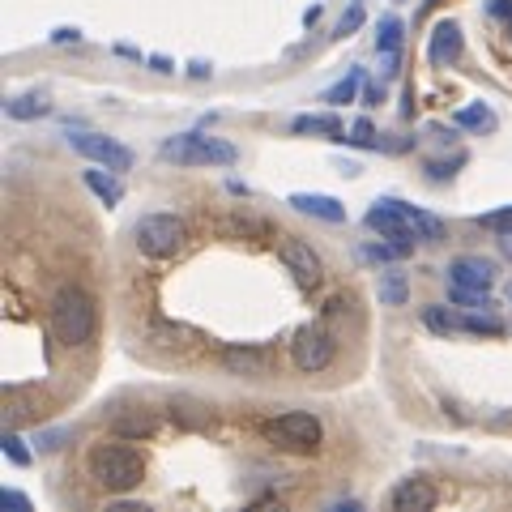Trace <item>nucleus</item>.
<instances>
[{
    "label": "nucleus",
    "mask_w": 512,
    "mask_h": 512,
    "mask_svg": "<svg viewBox=\"0 0 512 512\" xmlns=\"http://www.w3.org/2000/svg\"><path fill=\"white\" fill-rule=\"evenodd\" d=\"M367 227H372L380 239H393V244H440V239L448 235V227L427 214V210H414V205L406 201H393V197H380L372 210H367Z\"/></svg>",
    "instance_id": "1"
},
{
    "label": "nucleus",
    "mask_w": 512,
    "mask_h": 512,
    "mask_svg": "<svg viewBox=\"0 0 512 512\" xmlns=\"http://www.w3.org/2000/svg\"><path fill=\"white\" fill-rule=\"evenodd\" d=\"M94 325H99V312H94V299L82 286H60L52 299V329L64 346H86L94 338Z\"/></svg>",
    "instance_id": "2"
},
{
    "label": "nucleus",
    "mask_w": 512,
    "mask_h": 512,
    "mask_svg": "<svg viewBox=\"0 0 512 512\" xmlns=\"http://www.w3.org/2000/svg\"><path fill=\"white\" fill-rule=\"evenodd\" d=\"M141 474H146L141 453L128 444H99L90 453V478L107 491H133L141 483Z\"/></svg>",
    "instance_id": "3"
},
{
    "label": "nucleus",
    "mask_w": 512,
    "mask_h": 512,
    "mask_svg": "<svg viewBox=\"0 0 512 512\" xmlns=\"http://www.w3.org/2000/svg\"><path fill=\"white\" fill-rule=\"evenodd\" d=\"M163 158L175 167H231L239 150L231 146V141L222 137H205V133H180L163 141Z\"/></svg>",
    "instance_id": "4"
},
{
    "label": "nucleus",
    "mask_w": 512,
    "mask_h": 512,
    "mask_svg": "<svg viewBox=\"0 0 512 512\" xmlns=\"http://www.w3.org/2000/svg\"><path fill=\"white\" fill-rule=\"evenodd\" d=\"M188 239V227L175 214H146L137 222V248L154 256V261H167V256H175L184 248Z\"/></svg>",
    "instance_id": "5"
},
{
    "label": "nucleus",
    "mask_w": 512,
    "mask_h": 512,
    "mask_svg": "<svg viewBox=\"0 0 512 512\" xmlns=\"http://www.w3.org/2000/svg\"><path fill=\"white\" fill-rule=\"evenodd\" d=\"M265 436L282 444V448H295V453H308V448L320 444V423L316 414H303V410H291V414H278V419L265 423Z\"/></svg>",
    "instance_id": "6"
},
{
    "label": "nucleus",
    "mask_w": 512,
    "mask_h": 512,
    "mask_svg": "<svg viewBox=\"0 0 512 512\" xmlns=\"http://www.w3.org/2000/svg\"><path fill=\"white\" fill-rule=\"evenodd\" d=\"M333 355H338V346H333V338L320 325H308L295 333L291 342V363L299 367V372H325V367L333 363Z\"/></svg>",
    "instance_id": "7"
},
{
    "label": "nucleus",
    "mask_w": 512,
    "mask_h": 512,
    "mask_svg": "<svg viewBox=\"0 0 512 512\" xmlns=\"http://www.w3.org/2000/svg\"><path fill=\"white\" fill-rule=\"evenodd\" d=\"M69 146L82 154V158H90V163L111 167V171H128V167H133V150L120 146L116 137H103V133H73Z\"/></svg>",
    "instance_id": "8"
},
{
    "label": "nucleus",
    "mask_w": 512,
    "mask_h": 512,
    "mask_svg": "<svg viewBox=\"0 0 512 512\" xmlns=\"http://www.w3.org/2000/svg\"><path fill=\"white\" fill-rule=\"evenodd\" d=\"M278 256H282V265L295 274L299 286H320V278H325V265H320V256H316V248L308 244V239L286 235L278 244Z\"/></svg>",
    "instance_id": "9"
},
{
    "label": "nucleus",
    "mask_w": 512,
    "mask_h": 512,
    "mask_svg": "<svg viewBox=\"0 0 512 512\" xmlns=\"http://www.w3.org/2000/svg\"><path fill=\"white\" fill-rule=\"evenodd\" d=\"M222 367H227L231 376H244V380H265L269 376V355L256 346H227L222 350Z\"/></svg>",
    "instance_id": "10"
},
{
    "label": "nucleus",
    "mask_w": 512,
    "mask_h": 512,
    "mask_svg": "<svg viewBox=\"0 0 512 512\" xmlns=\"http://www.w3.org/2000/svg\"><path fill=\"white\" fill-rule=\"evenodd\" d=\"M461 47H466V39H461V26L457 22H440L436 30H431L427 60L436 64V69H448V64L461 60Z\"/></svg>",
    "instance_id": "11"
},
{
    "label": "nucleus",
    "mask_w": 512,
    "mask_h": 512,
    "mask_svg": "<svg viewBox=\"0 0 512 512\" xmlns=\"http://www.w3.org/2000/svg\"><path fill=\"white\" fill-rule=\"evenodd\" d=\"M448 282L453 286H474V291H491L495 286V265L483 261V256H457L448 265Z\"/></svg>",
    "instance_id": "12"
},
{
    "label": "nucleus",
    "mask_w": 512,
    "mask_h": 512,
    "mask_svg": "<svg viewBox=\"0 0 512 512\" xmlns=\"http://www.w3.org/2000/svg\"><path fill=\"white\" fill-rule=\"evenodd\" d=\"M291 205L299 214L329 222V227H342L346 222V205L338 197H325V192H291Z\"/></svg>",
    "instance_id": "13"
},
{
    "label": "nucleus",
    "mask_w": 512,
    "mask_h": 512,
    "mask_svg": "<svg viewBox=\"0 0 512 512\" xmlns=\"http://www.w3.org/2000/svg\"><path fill=\"white\" fill-rule=\"evenodd\" d=\"M389 504L397 512H427V508H436V487L427 478H406V483H397Z\"/></svg>",
    "instance_id": "14"
},
{
    "label": "nucleus",
    "mask_w": 512,
    "mask_h": 512,
    "mask_svg": "<svg viewBox=\"0 0 512 512\" xmlns=\"http://www.w3.org/2000/svg\"><path fill=\"white\" fill-rule=\"evenodd\" d=\"M116 175H120V171H111V167H99V163H94V167L82 175V180H86V188H90L103 205H120V201H124V184L116 180Z\"/></svg>",
    "instance_id": "15"
},
{
    "label": "nucleus",
    "mask_w": 512,
    "mask_h": 512,
    "mask_svg": "<svg viewBox=\"0 0 512 512\" xmlns=\"http://www.w3.org/2000/svg\"><path fill=\"white\" fill-rule=\"evenodd\" d=\"M291 128L299 137H342V120L325 111V116H295Z\"/></svg>",
    "instance_id": "16"
},
{
    "label": "nucleus",
    "mask_w": 512,
    "mask_h": 512,
    "mask_svg": "<svg viewBox=\"0 0 512 512\" xmlns=\"http://www.w3.org/2000/svg\"><path fill=\"white\" fill-rule=\"evenodd\" d=\"M47 111H52V103H47L43 94H18V99L5 103L9 120H39V116H47Z\"/></svg>",
    "instance_id": "17"
},
{
    "label": "nucleus",
    "mask_w": 512,
    "mask_h": 512,
    "mask_svg": "<svg viewBox=\"0 0 512 512\" xmlns=\"http://www.w3.org/2000/svg\"><path fill=\"white\" fill-rule=\"evenodd\" d=\"M453 120H457L461 128H470V133H491V128H495V111L483 107V103H470V107H461Z\"/></svg>",
    "instance_id": "18"
},
{
    "label": "nucleus",
    "mask_w": 512,
    "mask_h": 512,
    "mask_svg": "<svg viewBox=\"0 0 512 512\" xmlns=\"http://www.w3.org/2000/svg\"><path fill=\"white\" fill-rule=\"evenodd\" d=\"M402 39H406L402 18H384L380 22V35H376V52L380 56H397V52H402Z\"/></svg>",
    "instance_id": "19"
},
{
    "label": "nucleus",
    "mask_w": 512,
    "mask_h": 512,
    "mask_svg": "<svg viewBox=\"0 0 512 512\" xmlns=\"http://www.w3.org/2000/svg\"><path fill=\"white\" fill-rule=\"evenodd\" d=\"M376 295H380V303H389V308H402L406 295H410V282H406V274H380Z\"/></svg>",
    "instance_id": "20"
},
{
    "label": "nucleus",
    "mask_w": 512,
    "mask_h": 512,
    "mask_svg": "<svg viewBox=\"0 0 512 512\" xmlns=\"http://www.w3.org/2000/svg\"><path fill=\"white\" fill-rule=\"evenodd\" d=\"M448 299H453L457 308H466V312H491L495 308V299L487 291H474V286H453Z\"/></svg>",
    "instance_id": "21"
},
{
    "label": "nucleus",
    "mask_w": 512,
    "mask_h": 512,
    "mask_svg": "<svg viewBox=\"0 0 512 512\" xmlns=\"http://www.w3.org/2000/svg\"><path fill=\"white\" fill-rule=\"evenodd\" d=\"M457 329H466V333H487V338H500L504 325L495 320L491 312H466V316H457Z\"/></svg>",
    "instance_id": "22"
},
{
    "label": "nucleus",
    "mask_w": 512,
    "mask_h": 512,
    "mask_svg": "<svg viewBox=\"0 0 512 512\" xmlns=\"http://www.w3.org/2000/svg\"><path fill=\"white\" fill-rule=\"evenodd\" d=\"M359 82H363V73H359V69H350L338 86H329V90H325V103H333V107H338V103H355Z\"/></svg>",
    "instance_id": "23"
},
{
    "label": "nucleus",
    "mask_w": 512,
    "mask_h": 512,
    "mask_svg": "<svg viewBox=\"0 0 512 512\" xmlns=\"http://www.w3.org/2000/svg\"><path fill=\"white\" fill-rule=\"evenodd\" d=\"M0 448H5V457L13 461V466H30V453H26V444L18 431H5V440H0Z\"/></svg>",
    "instance_id": "24"
},
{
    "label": "nucleus",
    "mask_w": 512,
    "mask_h": 512,
    "mask_svg": "<svg viewBox=\"0 0 512 512\" xmlns=\"http://www.w3.org/2000/svg\"><path fill=\"white\" fill-rule=\"evenodd\" d=\"M410 248L406 244H372V248H363L367 261H402Z\"/></svg>",
    "instance_id": "25"
},
{
    "label": "nucleus",
    "mask_w": 512,
    "mask_h": 512,
    "mask_svg": "<svg viewBox=\"0 0 512 512\" xmlns=\"http://www.w3.org/2000/svg\"><path fill=\"white\" fill-rule=\"evenodd\" d=\"M423 320H427V329H436V333H453L457 329V316H448L444 308H427Z\"/></svg>",
    "instance_id": "26"
},
{
    "label": "nucleus",
    "mask_w": 512,
    "mask_h": 512,
    "mask_svg": "<svg viewBox=\"0 0 512 512\" xmlns=\"http://www.w3.org/2000/svg\"><path fill=\"white\" fill-rule=\"evenodd\" d=\"M346 141H355V146H376V128L367 124V120H355V124H350V137Z\"/></svg>",
    "instance_id": "27"
},
{
    "label": "nucleus",
    "mask_w": 512,
    "mask_h": 512,
    "mask_svg": "<svg viewBox=\"0 0 512 512\" xmlns=\"http://www.w3.org/2000/svg\"><path fill=\"white\" fill-rule=\"evenodd\" d=\"M359 26H363V9H359V5H350V9L342 13V22H338V35L346 39V35H355Z\"/></svg>",
    "instance_id": "28"
},
{
    "label": "nucleus",
    "mask_w": 512,
    "mask_h": 512,
    "mask_svg": "<svg viewBox=\"0 0 512 512\" xmlns=\"http://www.w3.org/2000/svg\"><path fill=\"white\" fill-rule=\"evenodd\" d=\"M478 222H483V227H491V231H512V205H508V210H495V214H483V218H478Z\"/></svg>",
    "instance_id": "29"
},
{
    "label": "nucleus",
    "mask_w": 512,
    "mask_h": 512,
    "mask_svg": "<svg viewBox=\"0 0 512 512\" xmlns=\"http://www.w3.org/2000/svg\"><path fill=\"white\" fill-rule=\"evenodd\" d=\"M60 440H69V431H64V427L60 431H39L35 444H39V453H52V448H60Z\"/></svg>",
    "instance_id": "30"
},
{
    "label": "nucleus",
    "mask_w": 512,
    "mask_h": 512,
    "mask_svg": "<svg viewBox=\"0 0 512 512\" xmlns=\"http://www.w3.org/2000/svg\"><path fill=\"white\" fill-rule=\"evenodd\" d=\"M116 427H120V431H133V436H150L154 423L146 419V414H141V419H128V423H116Z\"/></svg>",
    "instance_id": "31"
},
{
    "label": "nucleus",
    "mask_w": 512,
    "mask_h": 512,
    "mask_svg": "<svg viewBox=\"0 0 512 512\" xmlns=\"http://www.w3.org/2000/svg\"><path fill=\"white\" fill-rule=\"evenodd\" d=\"M453 167H461V158H453V163H427V175H431V180H448Z\"/></svg>",
    "instance_id": "32"
},
{
    "label": "nucleus",
    "mask_w": 512,
    "mask_h": 512,
    "mask_svg": "<svg viewBox=\"0 0 512 512\" xmlns=\"http://www.w3.org/2000/svg\"><path fill=\"white\" fill-rule=\"evenodd\" d=\"M0 504H9V508H30V500H26V495L22 491H0Z\"/></svg>",
    "instance_id": "33"
},
{
    "label": "nucleus",
    "mask_w": 512,
    "mask_h": 512,
    "mask_svg": "<svg viewBox=\"0 0 512 512\" xmlns=\"http://www.w3.org/2000/svg\"><path fill=\"white\" fill-rule=\"evenodd\" d=\"M487 13H491V18H512V0H491Z\"/></svg>",
    "instance_id": "34"
},
{
    "label": "nucleus",
    "mask_w": 512,
    "mask_h": 512,
    "mask_svg": "<svg viewBox=\"0 0 512 512\" xmlns=\"http://www.w3.org/2000/svg\"><path fill=\"white\" fill-rule=\"evenodd\" d=\"M52 39H56V43H77V39H82V30H77V26H60Z\"/></svg>",
    "instance_id": "35"
},
{
    "label": "nucleus",
    "mask_w": 512,
    "mask_h": 512,
    "mask_svg": "<svg viewBox=\"0 0 512 512\" xmlns=\"http://www.w3.org/2000/svg\"><path fill=\"white\" fill-rule=\"evenodd\" d=\"M363 103H367V107L380 103V90H376V86H367V90H363Z\"/></svg>",
    "instance_id": "36"
}]
</instances>
